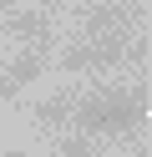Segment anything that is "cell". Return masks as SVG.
Instances as JSON below:
<instances>
[{"label":"cell","instance_id":"cell-1","mask_svg":"<svg viewBox=\"0 0 152 157\" xmlns=\"http://www.w3.org/2000/svg\"><path fill=\"white\" fill-rule=\"evenodd\" d=\"M71 117H76V127H86V132H127V127H137L142 117H147V96L142 91H107V96L81 101Z\"/></svg>","mask_w":152,"mask_h":157},{"label":"cell","instance_id":"cell-3","mask_svg":"<svg viewBox=\"0 0 152 157\" xmlns=\"http://www.w3.org/2000/svg\"><path fill=\"white\" fill-rule=\"evenodd\" d=\"M56 157H96V147H91L86 137H66V142L56 147Z\"/></svg>","mask_w":152,"mask_h":157},{"label":"cell","instance_id":"cell-4","mask_svg":"<svg viewBox=\"0 0 152 157\" xmlns=\"http://www.w3.org/2000/svg\"><path fill=\"white\" fill-rule=\"evenodd\" d=\"M61 117H71L66 101H46V106H41V122H61Z\"/></svg>","mask_w":152,"mask_h":157},{"label":"cell","instance_id":"cell-2","mask_svg":"<svg viewBox=\"0 0 152 157\" xmlns=\"http://www.w3.org/2000/svg\"><path fill=\"white\" fill-rule=\"evenodd\" d=\"M117 56H122L117 41H91V46H81V51L66 56V71H81V66H107V61H117Z\"/></svg>","mask_w":152,"mask_h":157},{"label":"cell","instance_id":"cell-5","mask_svg":"<svg viewBox=\"0 0 152 157\" xmlns=\"http://www.w3.org/2000/svg\"><path fill=\"white\" fill-rule=\"evenodd\" d=\"M5 157H25V152H5Z\"/></svg>","mask_w":152,"mask_h":157}]
</instances>
